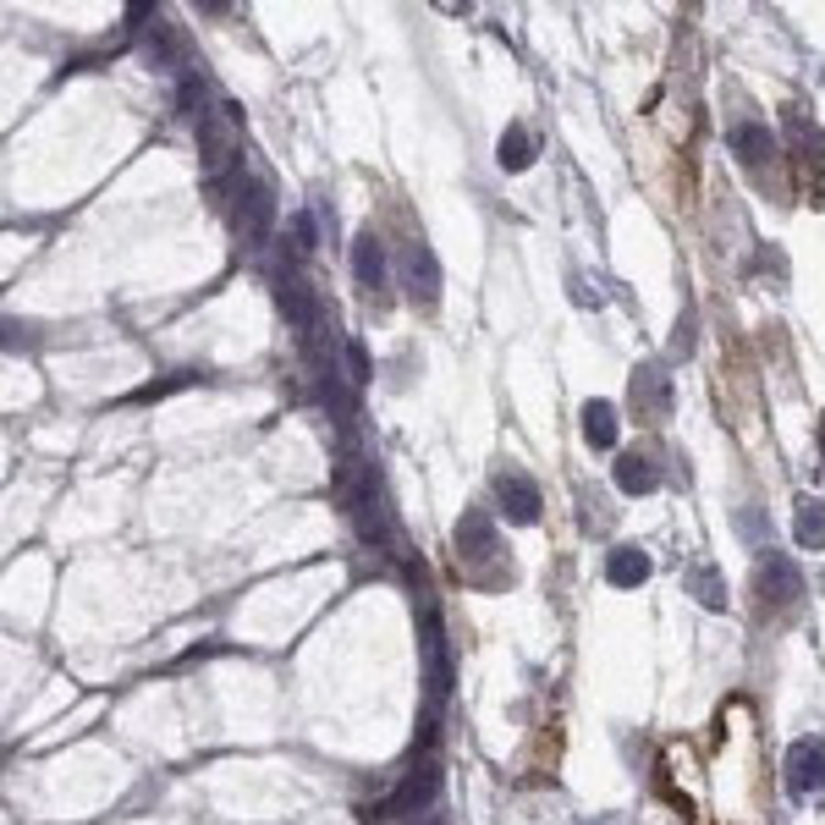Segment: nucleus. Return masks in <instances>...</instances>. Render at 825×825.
Masks as SVG:
<instances>
[{
	"instance_id": "6e6552de",
	"label": "nucleus",
	"mask_w": 825,
	"mask_h": 825,
	"mask_svg": "<svg viewBox=\"0 0 825 825\" xmlns=\"http://www.w3.org/2000/svg\"><path fill=\"white\" fill-rule=\"evenodd\" d=\"M352 275H358L363 292H385V248H380L374 231H358V242H352Z\"/></svg>"
},
{
	"instance_id": "9b49d317",
	"label": "nucleus",
	"mask_w": 825,
	"mask_h": 825,
	"mask_svg": "<svg viewBox=\"0 0 825 825\" xmlns=\"http://www.w3.org/2000/svg\"><path fill=\"white\" fill-rule=\"evenodd\" d=\"M606 578H611L617 589H638V584L649 578V556H644L638 545H622V551H611V562H606Z\"/></svg>"
},
{
	"instance_id": "dca6fc26",
	"label": "nucleus",
	"mask_w": 825,
	"mask_h": 825,
	"mask_svg": "<svg viewBox=\"0 0 825 825\" xmlns=\"http://www.w3.org/2000/svg\"><path fill=\"white\" fill-rule=\"evenodd\" d=\"M496 160H501L507 171H523V166L534 160V144H529V133H523V127H507V133H501V155H496Z\"/></svg>"
},
{
	"instance_id": "2eb2a0df",
	"label": "nucleus",
	"mask_w": 825,
	"mask_h": 825,
	"mask_svg": "<svg viewBox=\"0 0 825 825\" xmlns=\"http://www.w3.org/2000/svg\"><path fill=\"white\" fill-rule=\"evenodd\" d=\"M584 436H589V447H617V407L611 402L584 407Z\"/></svg>"
},
{
	"instance_id": "0eeeda50",
	"label": "nucleus",
	"mask_w": 825,
	"mask_h": 825,
	"mask_svg": "<svg viewBox=\"0 0 825 825\" xmlns=\"http://www.w3.org/2000/svg\"><path fill=\"white\" fill-rule=\"evenodd\" d=\"M425 660H430V704L441 710L447 682H452V660H447V638H441V617H425Z\"/></svg>"
},
{
	"instance_id": "20e7f679",
	"label": "nucleus",
	"mask_w": 825,
	"mask_h": 825,
	"mask_svg": "<svg viewBox=\"0 0 825 825\" xmlns=\"http://www.w3.org/2000/svg\"><path fill=\"white\" fill-rule=\"evenodd\" d=\"M787 787L798 798H809V792L825 787V737H798L787 748Z\"/></svg>"
},
{
	"instance_id": "a211bd4d",
	"label": "nucleus",
	"mask_w": 825,
	"mask_h": 825,
	"mask_svg": "<svg viewBox=\"0 0 825 825\" xmlns=\"http://www.w3.org/2000/svg\"><path fill=\"white\" fill-rule=\"evenodd\" d=\"M419 825H447V820H441V814L430 809V814H419Z\"/></svg>"
},
{
	"instance_id": "ddd939ff",
	"label": "nucleus",
	"mask_w": 825,
	"mask_h": 825,
	"mask_svg": "<svg viewBox=\"0 0 825 825\" xmlns=\"http://www.w3.org/2000/svg\"><path fill=\"white\" fill-rule=\"evenodd\" d=\"M732 149L743 155V166H765V155H770L776 144H770V127L743 122V127H732Z\"/></svg>"
},
{
	"instance_id": "9d476101",
	"label": "nucleus",
	"mask_w": 825,
	"mask_h": 825,
	"mask_svg": "<svg viewBox=\"0 0 825 825\" xmlns=\"http://www.w3.org/2000/svg\"><path fill=\"white\" fill-rule=\"evenodd\" d=\"M457 556H463V562H490V556H496V529H490L485 512H468V518L457 523Z\"/></svg>"
},
{
	"instance_id": "f3484780",
	"label": "nucleus",
	"mask_w": 825,
	"mask_h": 825,
	"mask_svg": "<svg viewBox=\"0 0 825 825\" xmlns=\"http://www.w3.org/2000/svg\"><path fill=\"white\" fill-rule=\"evenodd\" d=\"M693 589H699V600H704L710 611H721V606H726V589H721V578H715L710 567H699V573H693Z\"/></svg>"
},
{
	"instance_id": "6ab92c4d",
	"label": "nucleus",
	"mask_w": 825,
	"mask_h": 825,
	"mask_svg": "<svg viewBox=\"0 0 825 825\" xmlns=\"http://www.w3.org/2000/svg\"><path fill=\"white\" fill-rule=\"evenodd\" d=\"M584 825H611V820H584Z\"/></svg>"
},
{
	"instance_id": "39448f33",
	"label": "nucleus",
	"mask_w": 825,
	"mask_h": 825,
	"mask_svg": "<svg viewBox=\"0 0 825 825\" xmlns=\"http://www.w3.org/2000/svg\"><path fill=\"white\" fill-rule=\"evenodd\" d=\"M798 595H803L798 567L770 551V556L759 562V600H765V611H787V606H798Z\"/></svg>"
},
{
	"instance_id": "4468645a",
	"label": "nucleus",
	"mask_w": 825,
	"mask_h": 825,
	"mask_svg": "<svg viewBox=\"0 0 825 825\" xmlns=\"http://www.w3.org/2000/svg\"><path fill=\"white\" fill-rule=\"evenodd\" d=\"M798 545L803 551H825V507L814 496H798Z\"/></svg>"
},
{
	"instance_id": "1a4fd4ad",
	"label": "nucleus",
	"mask_w": 825,
	"mask_h": 825,
	"mask_svg": "<svg viewBox=\"0 0 825 825\" xmlns=\"http://www.w3.org/2000/svg\"><path fill=\"white\" fill-rule=\"evenodd\" d=\"M633 407H638V419H666L671 385H666L660 369H638V374H633Z\"/></svg>"
},
{
	"instance_id": "7ed1b4c3",
	"label": "nucleus",
	"mask_w": 825,
	"mask_h": 825,
	"mask_svg": "<svg viewBox=\"0 0 825 825\" xmlns=\"http://www.w3.org/2000/svg\"><path fill=\"white\" fill-rule=\"evenodd\" d=\"M270 221H275V199L264 182H242L237 193V242L242 248H259L270 237Z\"/></svg>"
},
{
	"instance_id": "f257e3e1",
	"label": "nucleus",
	"mask_w": 825,
	"mask_h": 825,
	"mask_svg": "<svg viewBox=\"0 0 825 825\" xmlns=\"http://www.w3.org/2000/svg\"><path fill=\"white\" fill-rule=\"evenodd\" d=\"M402 286H407V297L419 303V308L441 303V264H436L430 242H419V237L402 248Z\"/></svg>"
},
{
	"instance_id": "f8f14e48",
	"label": "nucleus",
	"mask_w": 825,
	"mask_h": 825,
	"mask_svg": "<svg viewBox=\"0 0 825 825\" xmlns=\"http://www.w3.org/2000/svg\"><path fill=\"white\" fill-rule=\"evenodd\" d=\"M617 485H622L628 496H649V490L660 485V468H655L644 452H628V457L617 463Z\"/></svg>"
},
{
	"instance_id": "f03ea898",
	"label": "nucleus",
	"mask_w": 825,
	"mask_h": 825,
	"mask_svg": "<svg viewBox=\"0 0 825 825\" xmlns=\"http://www.w3.org/2000/svg\"><path fill=\"white\" fill-rule=\"evenodd\" d=\"M436 787H441V770H436V759L412 765V770H407V781H402V787H396V792L380 803V814H385V820H396V814H419V809L430 814V803H436Z\"/></svg>"
},
{
	"instance_id": "423d86ee",
	"label": "nucleus",
	"mask_w": 825,
	"mask_h": 825,
	"mask_svg": "<svg viewBox=\"0 0 825 825\" xmlns=\"http://www.w3.org/2000/svg\"><path fill=\"white\" fill-rule=\"evenodd\" d=\"M496 501L512 523H534L540 518V485L523 474V468H501L496 474Z\"/></svg>"
}]
</instances>
